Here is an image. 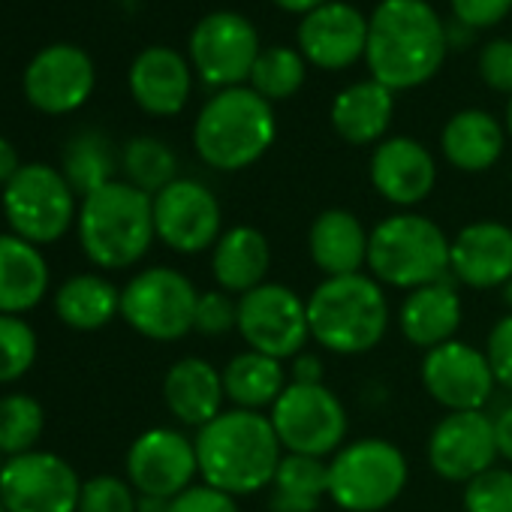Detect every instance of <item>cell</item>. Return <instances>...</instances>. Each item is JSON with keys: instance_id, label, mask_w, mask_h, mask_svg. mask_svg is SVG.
I'll return each mask as SVG.
<instances>
[{"instance_id": "ba28073f", "label": "cell", "mask_w": 512, "mask_h": 512, "mask_svg": "<svg viewBox=\"0 0 512 512\" xmlns=\"http://www.w3.org/2000/svg\"><path fill=\"white\" fill-rule=\"evenodd\" d=\"M4 217L13 235L37 247L55 244L79 217L76 190L61 169L49 163H25L4 187Z\"/></svg>"}, {"instance_id": "6da1fadb", "label": "cell", "mask_w": 512, "mask_h": 512, "mask_svg": "<svg viewBox=\"0 0 512 512\" xmlns=\"http://www.w3.org/2000/svg\"><path fill=\"white\" fill-rule=\"evenodd\" d=\"M449 34L425 0H380L368 19L365 61L383 88L410 91L437 76Z\"/></svg>"}, {"instance_id": "277c9868", "label": "cell", "mask_w": 512, "mask_h": 512, "mask_svg": "<svg viewBox=\"0 0 512 512\" xmlns=\"http://www.w3.org/2000/svg\"><path fill=\"white\" fill-rule=\"evenodd\" d=\"M278 136L272 103L253 88L217 91L193 124V148L199 160L217 172H238L260 160Z\"/></svg>"}, {"instance_id": "8992f818", "label": "cell", "mask_w": 512, "mask_h": 512, "mask_svg": "<svg viewBox=\"0 0 512 512\" xmlns=\"http://www.w3.org/2000/svg\"><path fill=\"white\" fill-rule=\"evenodd\" d=\"M446 232L425 214L398 211L371 229L368 269L371 278L395 290H419L449 275Z\"/></svg>"}, {"instance_id": "816d5d0a", "label": "cell", "mask_w": 512, "mask_h": 512, "mask_svg": "<svg viewBox=\"0 0 512 512\" xmlns=\"http://www.w3.org/2000/svg\"><path fill=\"white\" fill-rule=\"evenodd\" d=\"M506 130L512 136V97H509V106H506Z\"/></svg>"}, {"instance_id": "ee69618b", "label": "cell", "mask_w": 512, "mask_h": 512, "mask_svg": "<svg viewBox=\"0 0 512 512\" xmlns=\"http://www.w3.org/2000/svg\"><path fill=\"white\" fill-rule=\"evenodd\" d=\"M449 7L461 25L479 31L500 25L512 10V0H449Z\"/></svg>"}, {"instance_id": "cb8c5ba5", "label": "cell", "mask_w": 512, "mask_h": 512, "mask_svg": "<svg viewBox=\"0 0 512 512\" xmlns=\"http://www.w3.org/2000/svg\"><path fill=\"white\" fill-rule=\"evenodd\" d=\"M272 244L256 226H229L211 247V275L217 290L244 296L269 281Z\"/></svg>"}, {"instance_id": "d590c367", "label": "cell", "mask_w": 512, "mask_h": 512, "mask_svg": "<svg viewBox=\"0 0 512 512\" xmlns=\"http://www.w3.org/2000/svg\"><path fill=\"white\" fill-rule=\"evenodd\" d=\"M305 85V58L296 49L287 46H272L266 52H260L250 73V88L272 100H287L293 97L299 88Z\"/></svg>"}, {"instance_id": "7bdbcfd3", "label": "cell", "mask_w": 512, "mask_h": 512, "mask_svg": "<svg viewBox=\"0 0 512 512\" xmlns=\"http://www.w3.org/2000/svg\"><path fill=\"white\" fill-rule=\"evenodd\" d=\"M169 512H241V509H238V497L211 488L205 482H196L169 500Z\"/></svg>"}, {"instance_id": "74e56055", "label": "cell", "mask_w": 512, "mask_h": 512, "mask_svg": "<svg viewBox=\"0 0 512 512\" xmlns=\"http://www.w3.org/2000/svg\"><path fill=\"white\" fill-rule=\"evenodd\" d=\"M464 512H512V470L488 467L473 476L461 491Z\"/></svg>"}, {"instance_id": "681fc988", "label": "cell", "mask_w": 512, "mask_h": 512, "mask_svg": "<svg viewBox=\"0 0 512 512\" xmlns=\"http://www.w3.org/2000/svg\"><path fill=\"white\" fill-rule=\"evenodd\" d=\"M139 512H169V500L139 494Z\"/></svg>"}, {"instance_id": "9c48e42d", "label": "cell", "mask_w": 512, "mask_h": 512, "mask_svg": "<svg viewBox=\"0 0 512 512\" xmlns=\"http://www.w3.org/2000/svg\"><path fill=\"white\" fill-rule=\"evenodd\" d=\"M284 452L332 458L347 443V407L326 383H290L269 410Z\"/></svg>"}, {"instance_id": "603a6c76", "label": "cell", "mask_w": 512, "mask_h": 512, "mask_svg": "<svg viewBox=\"0 0 512 512\" xmlns=\"http://www.w3.org/2000/svg\"><path fill=\"white\" fill-rule=\"evenodd\" d=\"M163 401H166V410L181 425H190L199 431L223 413V404H226L223 374L208 359L184 356L163 377Z\"/></svg>"}, {"instance_id": "4fadbf2b", "label": "cell", "mask_w": 512, "mask_h": 512, "mask_svg": "<svg viewBox=\"0 0 512 512\" xmlns=\"http://www.w3.org/2000/svg\"><path fill=\"white\" fill-rule=\"evenodd\" d=\"M82 479L55 452H25L7 458L0 470V500L7 512H76Z\"/></svg>"}, {"instance_id": "3957f363", "label": "cell", "mask_w": 512, "mask_h": 512, "mask_svg": "<svg viewBox=\"0 0 512 512\" xmlns=\"http://www.w3.org/2000/svg\"><path fill=\"white\" fill-rule=\"evenodd\" d=\"M79 244L100 269H130L154 244V196L130 181H112L88 193L76 217Z\"/></svg>"}, {"instance_id": "836d02e7", "label": "cell", "mask_w": 512, "mask_h": 512, "mask_svg": "<svg viewBox=\"0 0 512 512\" xmlns=\"http://www.w3.org/2000/svg\"><path fill=\"white\" fill-rule=\"evenodd\" d=\"M124 175L133 187H139L148 196H157L163 187H169L178 178V157L175 151L154 139V136H136L124 145L121 157Z\"/></svg>"}, {"instance_id": "8fae6325", "label": "cell", "mask_w": 512, "mask_h": 512, "mask_svg": "<svg viewBox=\"0 0 512 512\" xmlns=\"http://www.w3.org/2000/svg\"><path fill=\"white\" fill-rule=\"evenodd\" d=\"M247 350L275 356L281 362L305 353L311 341L308 299H302L287 284L266 281L244 296H238V329Z\"/></svg>"}, {"instance_id": "9a60e30c", "label": "cell", "mask_w": 512, "mask_h": 512, "mask_svg": "<svg viewBox=\"0 0 512 512\" xmlns=\"http://www.w3.org/2000/svg\"><path fill=\"white\" fill-rule=\"evenodd\" d=\"M196 443L178 428H148L127 449V482L136 494L172 500L196 485Z\"/></svg>"}, {"instance_id": "ffe728a7", "label": "cell", "mask_w": 512, "mask_h": 512, "mask_svg": "<svg viewBox=\"0 0 512 512\" xmlns=\"http://www.w3.org/2000/svg\"><path fill=\"white\" fill-rule=\"evenodd\" d=\"M368 46V19L350 7L329 0L326 7L302 16L299 25V52L308 64L320 70H347L365 58Z\"/></svg>"}, {"instance_id": "f35d334b", "label": "cell", "mask_w": 512, "mask_h": 512, "mask_svg": "<svg viewBox=\"0 0 512 512\" xmlns=\"http://www.w3.org/2000/svg\"><path fill=\"white\" fill-rule=\"evenodd\" d=\"M76 512H139V494L127 479L100 473L82 482Z\"/></svg>"}, {"instance_id": "5b68a950", "label": "cell", "mask_w": 512, "mask_h": 512, "mask_svg": "<svg viewBox=\"0 0 512 512\" xmlns=\"http://www.w3.org/2000/svg\"><path fill=\"white\" fill-rule=\"evenodd\" d=\"M311 338L338 356H362L389 332V299L371 275L323 278L308 296Z\"/></svg>"}, {"instance_id": "1f68e13d", "label": "cell", "mask_w": 512, "mask_h": 512, "mask_svg": "<svg viewBox=\"0 0 512 512\" xmlns=\"http://www.w3.org/2000/svg\"><path fill=\"white\" fill-rule=\"evenodd\" d=\"M329 497V461L287 452L269 485L272 512H317Z\"/></svg>"}, {"instance_id": "e0dca14e", "label": "cell", "mask_w": 512, "mask_h": 512, "mask_svg": "<svg viewBox=\"0 0 512 512\" xmlns=\"http://www.w3.org/2000/svg\"><path fill=\"white\" fill-rule=\"evenodd\" d=\"M422 386L446 410H485L494 395V374L482 350L464 341H446L425 353L422 359Z\"/></svg>"}, {"instance_id": "4316f807", "label": "cell", "mask_w": 512, "mask_h": 512, "mask_svg": "<svg viewBox=\"0 0 512 512\" xmlns=\"http://www.w3.org/2000/svg\"><path fill=\"white\" fill-rule=\"evenodd\" d=\"M49 293V263L37 244L0 232V314L22 317Z\"/></svg>"}, {"instance_id": "83f0119b", "label": "cell", "mask_w": 512, "mask_h": 512, "mask_svg": "<svg viewBox=\"0 0 512 512\" xmlns=\"http://www.w3.org/2000/svg\"><path fill=\"white\" fill-rule=\"evenodd\" d=\"M395 115V94L380 82H356L332 100V127L350 145H380Z\"/></svg>"}, {"instance_id": "7a4b0ae2", "label": "cell", "mask_w": 512, "mask_h": 512, "mask_svg": "<svg viewBox=\"0 0 512 512\" xmlns=\"http://www.w3.org/2000/svg\"><path fill=\"white\" fill-rule=\"evenodd\" d=\"M199 479L232 497L256 494L272 485L281 458L287 455L269 413L223 410L196 431Z\"/></svg>"}, {"instance_id": "44dd1931", "label": "cell", "mask_w": 512, "mask_h": 512, "mask_svg": "<svg viewBox=\"0 0 512 512\" xmlns=\"http://www.w3.org/2000/svg\"><path fill=\"white\" fill-rule=\"evenodd\" d=\"M371 184L386 202L413 208L431 196L437 184V163L422 142L410 136H389L371 154Z\"/></svg>"}, {"instance_id": "d4e9b609", "label": "cell", "mask_w": 512, "mask_h": 512, "mask_svg": "<svg viewBox=\"0 0 512 512\" xmlns=\"http://www.w3.org/2000/svg\"><path fill=\"white\" fill-rule=\"evenodd\" d=\"M371 232L347 208H326L308 232V253L326 278L359 275L368 266Z\"/></svg>"}, {"instance_id": "484cf974", "label": "cell", "mask_w": 512, "mask_h": 512, "mask_svg": "<svg viewBox=\"0 0 512 512\" xmlns=\"http://www.w3.org/2000/svg\"><path fill=\"white\" fill-rule=\"evenodd\" d=\"M464 320L461 296L449 281H437L419 290H410L398 311V329L404 341L419 350H434L446 341H455Z\"/></svg>"}, {"instance_id": "2e32d148", "label": "cell", "mask_w": 512, "mask_h": 512, "mask_svg": "<svg viewBox=\"0 0 512 512\" xmlns=\"http://www.w3.org/2000/svg\"><path fill=\"white\" fill-rule=\"evenodd\" d=\"M497 458L494 416L485 410L446 413L428 434V464L446 482L467 485L473 476L494 467Z\"/></svg>"}, {"instance_id": "b9f144b4", "label": "cell", "mask_w": 512, "mask_h": 512, "mask_svg": "<svg viewBox=\"0 0 512 512\" xmlns=\"http://www.w3.org/2000/svg\"><path fill=\"white\" fill-rule=\"evenodd\" d=\"M479 76L491 91L512 97V40H491L479 52Z\"/></svg>"}, {"instance_id": "f546056e", "label": "cell", "mask_w": 512, "mask_h": 512, "mask_svg": "<svg viewBox=\"0 0 512 512\" xmlns=\"http://www.w3.org/2000/svg\"><path fill=\"white\" fill-rule=\"evenodd\" d=\"M503 145H506V130L500 127L494 115L482 109L455 112L440 133L443 157L461 172L491 169L500 160Z\"/></svg>"}, {"instance_id": "8d00e7d4", "label": "cell", "mask_w": 512, "mask_h": 512, "mask_svg": "<svg viewBox=\"0 0 512 512\" xmlns=\"http://www.w3.org/2000/svg\"><path fill=\"white\" fill-rule=\"evenodd\" d=\"M37 332L28 320L0 314V386L22 380L37 362Z\"/></svg>"}, {"instance_id": "7c38bea8", "label": "cell", "mask_w": 512, "mask_h": 512, "mask_svg": "<svg viewBox=\"0 0 512 512\" xmlns=\"http://www.w3.org/2000/svg\"><path fill=\"white\" fill-rule=\"evenodd\" d=\"M260 52V34L250 19L232 10L208 13L190 34V64L217 91L250 82Z\"/></svg>"}, {"instance_id": "52a82bcc", "label": "cell", "mask_w": 512, "mask_h": 512, "mask_svg": "<svg viewBox=\"0 0 512 512\" xmlns=\"http://www.w3.org/2000/svg\"><path fill=\"white\" fill-rule=\"evenodd\" d=\"M407 476V458L395 443L362 437L329 458V500L344 512H383L401 497Z\"/></svg>"}, {"instance_id": "f1b7e54d", "label": "cell", "mask_w": 512, "mask_h": 512, "mask_svg": "<svg viewBox=\"0 0 512 512\" xmlns=\"http://www.w3.org/2000/svg\"><path fill=\"white\" fill-rule=\"evenodd\" d=\"M220 374H223L226 401H232V407L238 410L269 413L275 401L284 395V389L290 386L287 362L256 350L235 353Z\"/></svg>"}, {"instance_id": "7dc6e473", "label": "cell", "mask_w": 512, "mask_h": 512, "mask_svg": "<svg viewBox=\"0 0 512 512\" xmlns=\"http://www.w3.org/2000/svg\"><path fill=\"white\" fill-rule=\"evenodd\" d=\"M25 163L19 160V151L16 145L7 139V136H0V187H7L13 181V175L22 169Z\"/></svg>"}, {"instance_id": "f907efd6", "label": "cell", "mask_w": 512, "mask_h": 512, "mask_svg": "<svg viewBox=\"0 0 512 512\" xmlns=\"http://www.w3.org/2000/svg\"><path fill=\"white\" fill-rule=\"evenodd\" d=\"M500 302L506 305V314H512V281H506L500 287Z\"/></svg>"}, {"instance_id": "ab89813d", "label": "cell", "mask_w": 512, "mask_h": 512, "mask_svg": "<svg viewBox=\"0 0 512 512\" xmlns=\"http://www.w3.org/2000/svg\"><path fill=\"white\" fill-rule=\"evenodd\" d=\"M238 329V299H232L223 290H205L196 302L193 332L205 338H220Z\"/></svg>"}, {"instance_id": "4dcf8cb0", "label": "cell", "mask_w": 512, "mask_h": 512, "mask_svg": "<svg viewBox=\"0 0 512 512\" xmlns=\"http://www.w3.org/2000/svg\"><path fill=\"white\" fill-rule=\"evenodd\" d=\"M55 314L76 332H97L121 317V290L103 275H73L55 293Z\"/></svg>"}, {"instance_id": "db71d44e", "label": "cell", "mask_w": 512, "mask_h": 512, "mask_svg": "<svg viewBox=\"0 0 512 512\" xmlns=\"http://www.w3.org/2000/svg\"><path fill=\"white\" fill-rule=\"evenodd\" d=\"M0 512H7V506H4V500H0Z\"/></svg>"}, {"instance_id": "d6986e66", "label": "cell", "mask_w": 512, "mask_h": 512, "mask_svg": "<svg viewBox=\"0 0 512 512\" xmlns=\"http://www.w3.org/2000/svg\"><path fill=\"white\" fill-rule=\"evenodd\" d=\"M449 275L470 290H500L512 281V229L500 220H473L449 241Z\"/></svg>"}, {"instance_id": "7402d4cb", "label": "cell", "mask_w": 512, "mask_h": 512, "mask_svg": "<svg viewBox=\"0 0 512 512\" xmlns=\"http://www.w3.org/2000/svg\"><path fill=\"white\" fill-rule=\"evenodd\" d=\"M130 94L136 106L154 118H172L178 115L193 88V73L190 64L166 46H151L136 55L130 64Z\"/></svg>"}, {"instance_id": "d6a6232c", "label": "cell", "mask_w": 512, "mask_h": 512, "mask_svg": "<svg viewBox=\"0 0 512 512\" xmlns=\"http://www.w3.org/2000/svg\"><path fill=\"white\" fill-rule=\"evenodd\" d=\"M64 178L70 181V187L85 199L88 193L106 187L115 181V151L112 142L97 133V130H85L76 139H70V145L64 148Z\"/></svg>"}, {"instance_id": "f5cc1de1", "label": "cell", "mask_w": 512, "mask_h": 512, "mask_svg": "<svg viewBox=\"0 0 512 512\" xmlns=\"http://www.w3.org/2000/svg\"><path fill=\"white\" fill-rule=\"evenodd\" d=\"M4 464H7V455H4V452H0V470H4Z\"/></svg>"}, {"instance_id": "30bf717a", "label": "cell", "mask_w": 512, "mask_h": 512, "mask_svg": "<svg viewBox=\"0 0 512 512\" xmlns=\"http://www.w3.org/2000/svg\"><path fill=\"white\" fill-rule=\"evenodd\" d=\"M199 293L187 275L169 266L142 269L121 290L124 323L148 341H178L193 332Z\"/></svg>"}, {"instance_id": "f6af8a7d", "label": "cell", "mask_w": 512, "mask_h": 512, "mask_svg": "<svg viewBox=\"0 0 512 512\" xmlns=\"http://www.w3.org/2000/svg\"><path fill=\"white\" fill-rule=\"evenodd\" d=\"M290 383H323V362L320 356L299 353L290 359Z\"/></svg>"}, {"instance_id": "c3c4849f", "label": "cell", "mask_w": 512, "mask_h": 512, "mask_svg": "<svg viewBox=\"0 0 512 512\" xmlns=\"http://www.w3.org/2000/svg\"><path fill=\"white\" fill-rule=\"evenodd\" d=\"M275 4L284 10V13H296V16H308L320 7H326L329 0H275Z\"/></svg>"}, {"instance_id": "60d3db41", "label": "cell", "mask_w": 512, "mask_h": 512, "mask_svg": "<svg viewBox=\"0 0 512 512\" xmlns=\"http://www.w3.org/2000/svg\"><path fill=\"white\" fill-rule=\"evenodd\" d=\"M482 353H485V359L491 365L494 383L512 392V314H503L491 326Z\"/></svg>"}, {"instance_id": "5bb4252c", "label": "cell", "mask_w": 512, "mask_h": 512, "mask_svg": "<svg viewBox=\"0 0 512 512\" xmlns=\"http://www.w3.org/2000/svg\"><path fill=\"white\" fill-rule=\"evenodd\" d=\"M157 238L184 256L211 250L223 235V211L217 196L196 178H175L154 196Z\"/></svg>"}, {"instance_id": "e575fe53", "label": "cell", "mask_w": 512, "mask_h": 512, "mask_svg": "<svg viewBox=\"0 0 512 512\" xmlns=\"http://www.w3.org/2000/svg\"><path fill=\"white\" fill-rule=\"evenodd\" d=\"M46 425L43 404L25 392H13L0 398V452L7 458L34 452Z\"/></svg>"}, {"instance_id": "bcb514c9", "label": "cell", "mask_w": 512, "mask_h": 512, "mask_svg": "<svg viewBox=\"0 0 512 512\" xmlns=\"http://www.w3.org/2000/svg\"><path fill=\"white\" fill-rule=\"evenodd\" d=\"M494 437H497V452H500V458L512 464V404L503 407V410L494 416Z\"/></svg>"}, {"instance_id": "ac0fdd59", "label": "cell", "mask_w": 512, "mask_h": 512, "mask_svg": "<svg viewBox=\"0 0 512 512\" xmlns=\"http://www.w3.org/2000/svg\"><path fill=\"white\" fill-rule=\"evenodd\" d=\"M94 61L85 49L55 43L37 52L25 70V97L46 115H67L88 103L94 94Z\"/></svg>"}]
</instances>
